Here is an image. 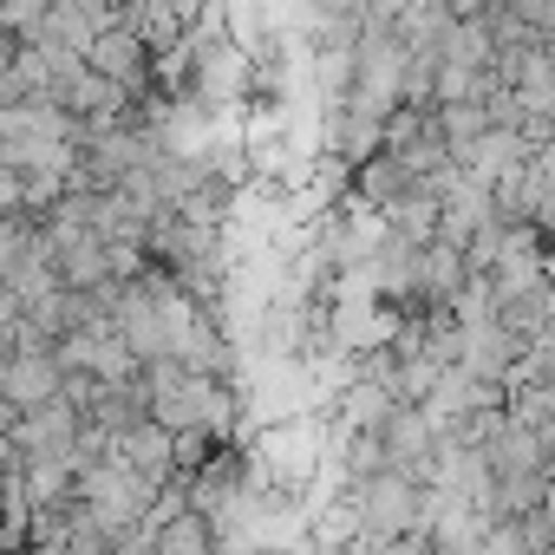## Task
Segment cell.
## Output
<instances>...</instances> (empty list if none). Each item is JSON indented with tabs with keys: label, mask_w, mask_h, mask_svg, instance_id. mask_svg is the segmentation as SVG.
<instances>
[{
	"label": "cell",
	"mask_w": 555,
	"mask_h": 555,
	"mask_svg": "<svg viewBox=\"0 0 555 555\" xmlns=\"http://www.w3.org/2000/svg\"><path fill=\"white\" fill-rule=\"evenodd\" d=\"M366 516V542H399V535H425V483L412 470H379L373 483L347 490Z\"/></svg>",
	"instance_id": "cell-1"
},
{
	"label": "cell",
	"mask_w": 555,
	"mask_h": 555,
	"mask_svg": "<svg viewBox=\"0 0 555 555\" xmlns=\"http://www.w3.org/2000/svg\"><path fill=\"white\" fill-rule=\"evenodd\" d=\"M0 399H8L14 418L60 405V399H66V366H60V353H21V360H8V366H0Z\"/></svg>",
	"instance_id": "cell-2"
},
{
	"label": "cell",
	"mask_w": 555,
	"mask_h": 555,
	"mask_svg": "<svg viewBox=\"0 0 555 555\" xmlns=\"http://www.w3.org/2000/svg\"><path fill=\"white\" fill-rule=\"evenodd\" d=\"M379 438H386L392 470H412L418 483L431 477V457H438V444H444V438H438V425H431L418 405H399V412H392V425H386Z\"/></svg>",
	"instance_id": "cell-3"
},
{
	"label": "cell",
	"mask_w": 555,
	"mask_h": 555,
	"mask_svg": "<svg viewBox=\"0 0 555 555\" xmlns=\"http://www.w3.org/2000/svg\"><path fill=\"white\" fill-rule=\"evenodd\" d=\"M118 464H131V470H144V477H157V483H177V431H164L157 418L131 425V431L118 438Z\"/></svg>",
	"instance_id": "cell-4"
},
{
	"label": "cell",
	"mask_w": 555,
	"mask_h": 555,
	"mask_svg": "<svg viewBox=\"0 0 555 555\" xmlns=\"http://www.w3.org/2000/svg\"><path fill=\"white\" fill-rule=\"evenodd\" d=\"M151 542H157V555H222V548H216L209 516H196V509H190V516H177V522H164Z\"/></svg>",
	"instance_id": "cell-5"
},
{
	"label": "cell",
	"mask_w": 555,
	"mask_h": 555,
	"mask_svg": "<svg viewBox=\"0 0 555 555\" xmlns=\"http://www.w3.org/2000/svg\"><path fill=\"white\" fill-rule=\"evenodd\" d=\"M529 366H535V379H542V386H555V334H548L542 347H529Z\"/></svg>",
	"instance_id": "cell-6"
},
{
	"label": "cell",
	"mask_w": 555,
	"mask_h": 555,
	"mask_svg": "<svg viewBox=\"0 0 555 555\" xmlns=\"http://www.w3.org/2000/svg\"><path fill=\"white\" fill-rule=\"evenodd\" d=\"M8 555H40V548H8Z\"/></svg>",
	"instance_id": "cell-7"
},
{
	"label": "cell",
	"mask_w": 555,
	"mask_h": 555,
	"mask_svg": "<svg viewBox=\"0 0 555 555\" xmlns=\"http://www.w3.org/2000/svg\"><path fill=\"white\" fill-rule=\"evenodd\" d=\"M353 555H360V548H353Z\"/></svg>",
	"instance_id": "cell-8"
}]
</instances>
